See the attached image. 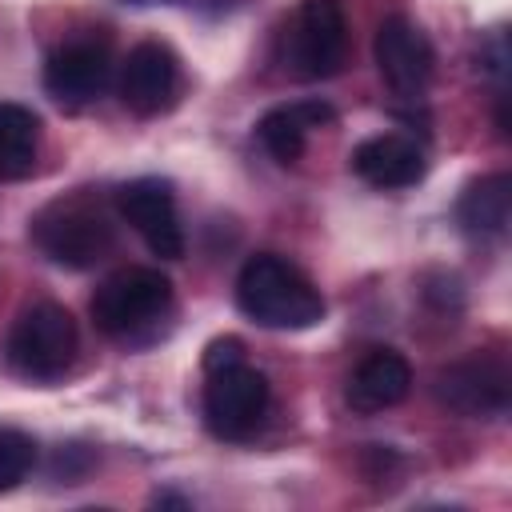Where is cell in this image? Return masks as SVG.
I'll list each match as a JSON object with an SVG mask.
<instances>
[{
  "label": "cell",
  "instance_id": "cell-1",
  "mask_svg": "<svg viewBox=\"0 0 512 512\" xmlns=\"http://www.w3.org/2000/svg\"><path fill=\"white\" fill-rule=\"evenodd\" d=\"M268 376L244 360L236 336H220L204 348V424L216 440H248L268 416Z\"/></svg>",
  "mask_w": 512,
  "mask_h": 512
},
{
  "label": "cell",
  "instance_id": "cell-2",
  "mask_svg": "<svg viewBox=\"0 0 512 512\" xmlns=\"http://www.w3.org/2000/svg\"><path fill=\"white\" fill-rule=\"evenodd\" d=\"M28 236L52 264L84 272L116 248V212L92 188H76L48 200L28 220Z\"/></svg>",
  "mask_w": 512,
  "mask_h": 512
},
{
  "label": "cell",
  "instance_id": "cell-3",
  "mask_svg": "<svg viewBox=\"0 0 512 512\" xmlns=\"http://www.w3.org/2000/svg\"><path fill=\"white\" fill-rule=\"evenodd\" d=\"M236 304L248 320L276 332H300L324 320L328 304L320 288L284 256L256 252L236 276Z\"/></svg>",
  "mask_w": 512,
  "mask_h": 512
},
{
  "label": "cell",
  "instance_id": "cell-4",
  "mask_svg": "<svg viewBox=\"0 0 512 512\" xmlns=\"http://www.w3.org/2000/svg\"><path fill=\"white\" fill-rule=\"evenodd\" d=\"M76 348H80V332L68 308L40 300V304H28L12 320L4 336V364L32 384H48L72 368Z\"/></svg>",
  "mask_w": 512,
  "mask_h": 512
},
{
  "label": "cell",
  "instance_id": "cell-5",
  "mask_svg": "<svg viewBox=\"0 0 512 512\" xmlns=\"http://www.w3.org/2000/svg\"><path fill=\"white\" fill-rule=\"evenodd\" d=\"M172 308V280L160 268H120L92 292V324L112 336L128 340Z\"/></svg>",
  "mask_w": 512,
  "mask_h": 512
},
{
  "label": "cell",
  "instance_id": "cell-6",
  "mask_svg": "<svg viewBox=\"0 0 512 512\" xmlns=\"http://www.w3.org/2000/svg\"><path fill=\"white\" fill-rule=\"evenodd\" d=\"M348 56V20L340 0H300L284 32V68L296 80H328L344 68Z\"/></svg>",
  "mask_w": 512,
  "mask_h": 512
},
{
  "label": "cell",
  "instance_id": "cell-7",
  "mask_svg": "<svg viewBox=\"0 0 512 512\" xmlns=\"http://www.w3.org/2000/svg\"><path fill=\"white\" fill-rule=\"evenodd\" d=\"M436 400L468 420H496L512 404V372L496 352H468L436 372Z\"/></svg>",
  "mask_w": 512,
  "mask_h": 512
},
{
  "label": "cell",
  "instance_id": "cell-8",
  "mask_svg": "<svg viewBox=\"0 0 512 512\" xmlns=\"http://www.w3.org/2000/svg\"><path fill=\"white\" fill-rule=\"evenodd\" d=\"M112 80V48L108 36H72L56 44L44 60V88L60 108H88Z\"/></svg>",
  "mask_w": 512,
  "mask_h": 512
},
{
  "label": "cell",
  "instance_id": "cell-9",
  "mask_svg": "<svg viewBox=\"0 0 512 512\" xmlns=\"http://www.w3.org/2000/svg\"><path fill=\"white\" fill-rule=\"evenodd\" d=\"M116 216L132 224V232L148 244L152 256L160 260L184 256V228H180V212L168 180H156V176L128 180L116 192Z\"/></svg>",
  "mask_w": 512,
  "mask_h": 512
},
{
  "label": "cell",
  "instance_id": "cell-10",
  "mask_svg": "<svg viewBox=\"0 0 512 512\" xmlns=\"http://www.w3.org/2000/svg\"><path fill=\"white\" fill-rule=\"evenodd\" d=\"M372 52H376V68L384 84L400 100H420L428 92L432 72H436V52L420 24H412L408 16H388L376 28Z\"/></svg>",
  "mask_w": 512,
  "mask_h": 512
},
{
  "label": "cell",
  "instance_id": "cell-11",
  "mask_svg": "<svg viewBox=\"0 0 512 512\" xmlns=\"http://www.w3.org/2000/svg\"><path fill=\"white\" fill-rule=\"evenodd\" d=\"M180 60L160 40H140L120 64V100L136 116H160L176 104Z\"/></svg>",
  "mask_w": 512,
  "mask_h": 512
},
{
  "label": "cell",
  "instance_id": "cell-12",
  "mask_svg": "<svg viewBox=\"0 0 512 512\" xmlns=\"http://www.w3.org/2000/svg\"><path fill=\"white\" fill-rule=\"evenodd\" d=\"M352 172L372 188H408L424 180V148L404 132H380L352 148Z\"/></svg>",
  "mask_w": 512,
  "mask_h": 512
},
{
  "label": "cell",
  "instance_id": "cell-13",
  "mask_svg": "<svg viewBox=\"0 0 512 512\" xmlns=\"http://www.w3.org/2000/svg\"><path fill=\"white\" fill-rule=\"evenodd\" d=\"M332 120H336V108L324 100H288V104L268 108L256 120V140L276 164H296L308 136L316 128H328Z\"/></svg>",
  "mask_w": 512,
  "mask_h": 512
},
{
  "label": "cell",
  "instance_id": "cell-14",
  "mask_svg": "<svg viewBox=\"0 0 512 512\" xmlns=\"http://www.w3.org/2000/svg\"><path fill=\"white\" fill-rule=\"evenodd\" d=\"M408 392H412V368H408V360H404L400 352H392V348H376V352H368V356L356 364V372L348 376L344 400H348L356 412L372 416V412L396 408Z\"/></svg>",
  "mask_w": 512,
  "mask_h": 512
},
{
  "label": "cell",
  "instance_id": "cell-15",
  "mask_svg": "<svg viewBox=\"0 0 512 512\" xmlns=\"http://www.w3.org/2000/svg\"><path fill=\"white\" fill-rule=\"evenodd\" d=\"M508 216H512V180H508V172H492V176L472 180L464 188L460 204H456V220L472 240L504 236Z\"/></svg>",
  "mask_w": 512,
  "mask_h": 512
},
{
  "label": "cell",
  "instance_id": "cell-16",
  "mask_svg": "<svg viewBox=\"0 0 512 512\" xmlns=\"http://www.w3.org/2000/svg\"><path fill=\"white\" fill-rule=\"evenodd\" d=\"M40 156V120L24 104L0 100V180L32 176Z\"/></svg>",
  "mask_w": 512,
  "mask_h": 512
},
{
  "label": "cell",
  "instance_id": "cell-17",
  "mask_svg": "<svg viewBox=\"0 0 512 512\" xmlns=\"http://www.w3.org/2000/svg\"><path fill=\"white\" fill-rule=\"evenodd\" d=\"M36 464V440L20 428H0V492L16 488Z\"/></svg>",
  "mask_w": 512,
  "mask_h": 512
},
{
  "label": "cell",
  "instance_id": "cell-18",
  "mask_svg": "<svg viewBox=\"0 0 512 512\" xmlns=\"http://www.w3.org/2000/svg\"><path fill=\"white\" fill-rule=\"evenodd\" d=\"M132 4H160V0H132ZM164 4H196V0H164Z\"/></svg>",
  "mask_w": 512,
  "mask_h": 512
}]
</instances>
